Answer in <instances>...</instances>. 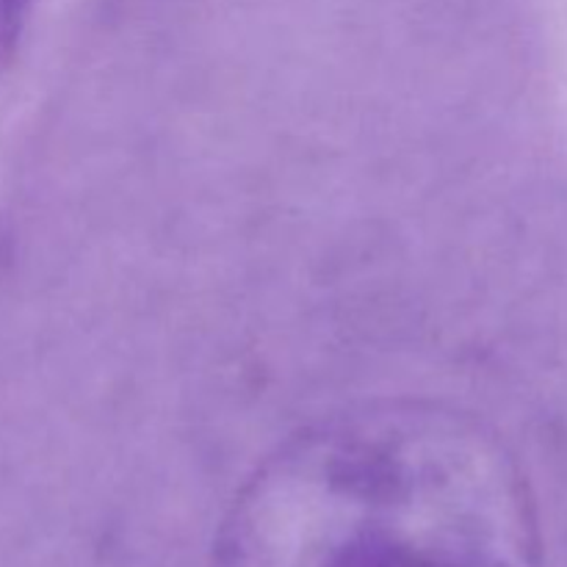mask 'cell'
<instances>
[{
	"mask_svg": "<svg viewBox=\"0 0 567 567\" xmlns=\"http://www.w3.org/2000/svg\"><path fill=\"white\" fill-rule=\"evenodd\" d=\"M214 567H535L509 465L446 421H352L271 463Z\"/></svg>",
	"mask_w": 567,
	"mask_h": 567,
	"instance_id": "6da1fadb",
	"label": "cell"
},
{
	"mask_svg": "<svg viewBox=\"0 0 567 567\" xmlns=\"http://www.w3.org/2000/svg\"><path fill=\"white\" fill-rule=\"evenodd\" d=\"M33 6L37 0H0V75L14 61Z\"/></svg>",
	"mask_w": 567,
	"mask_h": 567,
	"instance_id": "7a4b0ae2",
	"label": "cell"
}]
</instances>
